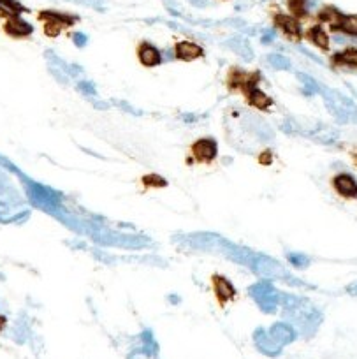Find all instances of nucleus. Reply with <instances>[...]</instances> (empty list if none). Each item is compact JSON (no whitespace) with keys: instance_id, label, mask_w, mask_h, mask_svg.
Here are the masks:
<instances>
[{"instance_id":"1","label":"nucleus","mask_w":357,"mask_h":359,"mask_svg":"<svg viewBox=\"0 0 357 359\" xmlns=\"http://www.w3.org/2000/svg\"><path fill=\"white\" fill-rule=\"evenodd\" d=\"M37 18H39L41 21H44V34L48 37H58L64 28L72 26V23L76 21L74 16L55 13V11H42Z\"/></svg>"},{"instance_id":"2","label":"nucleus","mask_w":357,"mask_h":359,"mask_svg":"<svg viewBox=\"0 0 357 359\" xmlns=\"http://www.w3.org/2000/svg\"><path fill=\"white\" fill-rule=\"evenodd\" d=\"M260 81L259 72H247L243 69L232 67L227 74V85L231 90H241L243 94H247L248 90L255 88Z\"/></svg>"},{"instance_id":"3","label":"nucleus","mask_w":357,"mask_h":359,"mask_svg":"<svg viewBox=\"0 0 357 359\" xmlns=\"http://www.w3.org/2000/svg\"><path fill=\"white\" fill-rule=\"evenodd\" d=\"M190 152L197 162L210 164L213 162L218 154V144L213 137H201L190 146Z\"/></svg>"},{"instance_id":"4","label":"nucleus","mask_w":357,"mask_h":359,"mask_svg":"<svg viewBox=\"0 0 357 359\" xmlns=\"http://www.w3.org/2000/svg\"><path fill=\"white\" fill-rule=\"evenodd\" d=\"M211 282H213V291L220 307H225L227 301L236 297V287H234L231 280H227L225 277H222V275H213Z\"/></svg>"},{"instance_id":"5","label":"nucleus","mask_w":357,"mask_h":359,"mask_svg":"<svg viewBox=\"0 0 357 359\" xmlns=\"http://www.w3.org/2000/svg\"><path fill=\"white\" fill-rule=\"evenodd\" d=\"M2 30L9 37H13V39H25V37L32 36L34 26L30 23H26L25 20H21L20 16H16V18H7L4 21Z\"/></svg>"},{"instance_id":"6","label":"nucleus","mask_w":357,"mask_h":359,"mask_svg":"<svg viewBox=\"0 0 357 359\" xmlns=\"http://www.w3.org/2000/svg\"><path fill=\"white\" fill-rule=\"evenodd\" d=\"M174 56L183 62H194V60L204 56V48L192 41H180L174 46Z\"/></svg>"},{"instance_id":"7","label":"nucleus","mask_w":357,"mask_h":359,"mask_svg":"<svg viewBox=\"0 0 357 359\" xmlns=\"http://www.w3.org/2000/svg\"><path fill=\"white\" fill-rule=\"evenodd\" d=\"M137 58L144 67H157L162 64V53L159 48H155L152 43H141L137 46Z\"/></svg>"},{"instance_id":"8","label":"nucleus","mask_w":357,"mask_h":359,"mask_svg":"<svg viewBox=\"0 0 357 359\" xmlns=\"http://www.w3.org/2000/svg\"><path fill=\"white\" fill-rule=\"evenodd\" d=\"M275 25L285 34V37H289L290 41H299L303 36L301 26L295 18L287 16V14H276L275 16Z\"/></svg>"},{"instance_id":"9","label":"nucleus","mask_w":357,"mask_h":359,"mask_svg":"<svg viewBox=\"0 0 357 359\" xmlns=\"http://www.w3.org/2000/svg\"><path fill=\"white\" fill-rule=\"evenodd\" d=\"M333 189L341 197H357V180L350 174H336L333 178Z\"/></svg>"},{"instance_id":"10","label":"nucleus","mask_w":357,"mask_h":359,"mask_svg":"<svg viewBox=\"0 0 357 359\" xmlns=\"http://www.w3.org/2000/svg\"><path fill=\"white\" fill-rule=\"evenodd\" d=\"M245 97H247V102L252 106V108L260 109V111H267V108L273 106V99H271L266 92L257 88V86L252 90H248L247 94H245Z\"/></svg>"},{"instance_id":"11","label":"nucleus","mask_w":357,"mask_h":359,"mask_svg":"<svg viewBox=\"0 0 357 359\" xmlns=\"http://www.w3.org/2000/svg\"><path fill=\"white\" fill-rule=\"evenodd\" d=\"M306 39L310 41L312 44H315L318 49H322V51H328L329 49V36L328 32H325L322 26H312V28L308 30V32L305 34Z\"/></svg>"},{"instance_id":"12","label":"nucleus","mask_w":357,"mask_h":359,"mask_svg":"<svg viewBox=\"0 0 357 359\" xmlns=\"http://www.w3.org/2000/svg\"><path fill=\"white\" fill-rule=\"evenodd\" d=\"M26 13V7L21 6L18 0H0V16L2 18H16Z\"/></svg>"},{"instance_id":"13","label":"nucleus","mask_w":357,"mask_h":359,"mask_svg":"<svg viewBox=\"0 0 357 359\" xmlns=\"http://www.w3.org/2000/svg\"><path fill=\"white\" fill-rule=\"evenodd\" d=\"M331 62L335 66H354L357 67V48H348L345 51H340L333 55Z\"/></svg>"},{"instance_id":"14","label":"nucleus","mask_w":357,"mask_h":359,"mask_svg":"<svg viewBox=\"0 0 357 359\" xmlns=\"http://www.w3.org/2000/svg\"><path fill=\"white\" fill-rule=\"evenodd\" d=\"M338 30L357 37V16H341L340 23H338Z\"/></svg>"},{"instance_id":"15","label":"nucleus","mask_w":357,"mask_h":359,"mask_svg":"<svg viewBox=\"0 0 357 359\" xmlns=\"http://www.w3.org/2000/svg\"><path fill=\"white\" fill-rule=\"evenodd\" d=\"M143 183L146 187H153V189H160V187H166L167 182L159 174H148V176L143 178Z\"/></svg>"},{"instance_id":"16","label":"nucleus","mask_w":357,"mask_h":359,"mask_svg":"<svg viewBox=\"0 0 357 359\" xmlns=\"http://www.w3.org/2000/svg\"><path fill=\"white\" fill-rule=\"evenodd\" d=\"M290 11L295 14V16H303L306 13V4L305 0H289Z\"/></svg>"},{"instance_id":"17","label":"nucleus","mask_w":357,"mask_h":359,"mask_svg":"<svg viewBox=\"0 0 357 359\" xmlns=\"http://www.w3.org/2000/svg\"><path fill=\"white\" fill-rule=\"evenodd\" d=\"M270 62L273 64L276 69H289L290 67V62L282 55H271L270 56Z\"/></svg>"},{"instance_id":"18","label":"nucleus","mask_w":357,"mask_h":359,"mask_svg":"<svg viewBox=\"0 0 357 359\" xmlns=\"http://www.w3.org/2000/svg\"><path fill=\"white\" fill-rule=\"evenodd\" d=\"M271 159H273L271 152H264V155H260V157H259L260 164H264V166H270V164H271Z\"/></svg>"},{"instance_id":"19","label":"nucleus","mask_w":357,"mask_h":359,"mask_svg":"<svg viewBox=\"0 0 357 359\" xmlns=\"http://www.w3.org/2000/svg\"><path fill=\"white\" fill-rule=\"evenodd\" d=\"M74 43L78 44V46H84V44H86V36H84V34H76V36H74Z\"/></svg>"},{"instance_id":"20","label":"nucleus","mask_w":357,"mask_h":359,"mask_svg":"<svg viewBox=\"0 0 357 359\" xmlns=\"http://www.w3.org/2000/svg\"><path fill=\"white\" fill-rule=\"evenodd\" d=\"M6 326H7V319H6V315L0 314V331L6 330Z\"/></svg>"},{"instance_id":"21","label":"nucleus","mask_w":357,"mask_h":359,"mask_svg":"<svg viewBox=\"0 0 357 359\" xmlns=\"http://www.w3.org/2000/svg\"><path fill=\"white\" fill-rule=\"evenodd\" d=\"M192 4H195V6H206V0H190Z\"/></svg>"}]
</instances>
